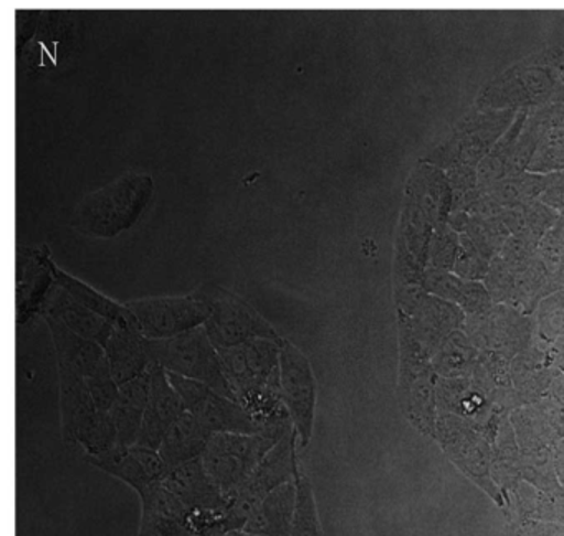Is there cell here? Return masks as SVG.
Returning <instances> with one entry per match:
<instances>
[{
    "label": "cell",
    "instance_id": "2e32d148",
    "mask_svg": "<svg viewBox=\"0 0 564 536\" xmlns=\"http://www.w3.org/2000/svg\"><path fill=\"white\" fill-rule=\"evenodd\" d=\"M44 314L61 321L78 336L94 341L104 347L107 346L108 340L117 328L111 321L105 320L100 314L94 313L84 304L78 303L64 288L58 287V283L45 304L42 317Z\"/></svg>",
    "mask_w": 564,
    "mask_h": 536
},
{
    "label": "cell",
    "instance_id": "6da1fadb",
    "mask_svg": "<svg viewBox=\"0 0 564 536\" xmlns=\"http://www.w3.org/2000/svg\"><path fill=\"white\" fill-rule=\"evenodd\" d=\"M154 194V181L144 172L127 171L105 187L85 195L70 215V227L78 234L111 238L130 231Z\"/></svg>",
    "mask_w": 564,
    "mask_h": 536
},
{
    "label": "cell",
    "instance_id": "30bf717a",
    "mask_svg": "<svg viewBox=\"0 0 564 536\" xmlns=\"http://www.w3.org/2000/svg\"><path fill=\"white\" fill-rule=\"evenodd\" d=\"M87 462L127 483L138 495L148 486L163 482L167 473L166 463L161 459L160 452L138 443L118 446L101 455L87 457Z\"/></svg>",
    "mask_w": 564,
    "mask_h": 536
},
{
    "label": "cell",
    "instance_id": "8fae6325",
    "mask_svg": "<svg viewBox=\"0 0 564 536\" xmlns=\"http://www.w3.org/2000/svg\"><path fill=\"white\" fill-rule=\"evenodd\" d=\"M55 261L45 245L32 248L19 265L18 275V323L24 324L44 313L52 291L57 287Z\"/></svg>",
    "mask_w": 564,
    "mask_h": 536
},
{
    "label": "cell",
    "instance_id": "9c48e42d",
    "mask_svg": "<svg viewBox=\"0 0 564 536\" xmlns=\"http://www.w3.org/2000/svg\"><path fill=\"white\" fill-rule=\"evenodd\" d=\"M184 406L213 433H257L256 420L237 400L217 393L213 387L167 373Z\"/></svg>",
    "mask_w": 564,
    "mask_h": 536
},
{
    "label": "cell",
    "instance_id": "44dd1931",
    "mask_svg": "<svg viewBox=\"0 0 564 536\" xmlns=\"http://www.w3.org/2000/svg\"><path fill=\"white\" fill-rule=\"evenodd\" d=\"M54 271L58 287L64 288L78 303L84 304V307H87L88 310L94 311V313L100 314L105 320L111 321L115 326H137L133 314L130 313L127 304L111 300L107 294L91 288L90 285L62 270L57 265H55Z\"/></svg>",
    "mask_w": 564,
    "mask_h": 536
},
{
    "label": "cell",
    "instance_id": "7a4b0ae2",
    "mask_svg": "<svg viewBox=\"0 0 564 536\" xmlns=\"http://www.w3.org/2000/svg\"><path fill=\"white\" fill-rule=\"evenodd\" d=\"M191 293L209 307V320L204 328L217 351L240 346L253 340L282 343V334L273 328V324L267 321L249 301L234 291L209 281Z\"/></svg>",
    "mask_w": 564,
    "mask_h": 536
},
{
    "label": "cell",
    "instance_id": "4fadbf2b",
    "mask_svg": "<svg viewBox=\"0 0 564 536\" xmlns=\"http://www.w3.org/2000/svg\"><path fill=\"white\" fill-rule=\"evenodd\" d=\"M138 496L141 499L138 536H184L189 533V510L163 482L148 486Z\"/></svg>",
    "mask_w": 564,
    "mask_h": 536
},
{
    "label": "cell",
    "instance_id": "7402d4cb",
    "mask_svg": "<svg viewBox=\"0 0 564 536\" xmlns=\"http://www.w3.org/2000/svg\"><path fill=\"white\" fill-rule=\"evenodd\" d=\"M296 512L290 536H323L312 480L300 467L296 475Z\"/></svg>",
    "mask_w": 564,
    "mask_h": 536
},
{
    "label": "cell",
    "instance_id": "7c38bea8",
    "mask_svg": "<svg viewBox=\"0 0 564 536\" xmlns=\"http://www.w3.org/2000/svg\"><path fill=\"white\" fill-rule=\"evenodd\" d=\"M184 412H186V406L176 387L171 384L166 371L153 363L150 399H148L138 446L160 450L167 430Z\"/></svg>",
    "mask_w": 564,
    "mask_h": 536
},
{
    "label": "cell",
    "instance_id": "3957f363",
    "mask_svg": "<svg viewBox=\"0 0 564 536\" xmlns=\"http://www.w3.org/2000/svg\"><path fill=\"white\" fill-rule=\"evenodd\" d=\"M150 351L153 363L166 373L206 384L236 400L224 374L219 351L210 341L206 328L199 326L170 340L150 341Z\"/></svg>",
    "mask_w": 564,
    "mask_h": 536
},
{
    "label": "cell",
    "instance_id": "5bb4252c",
    "mask_svg": "<svg viewBox=\"0 0 564 536\" xmlns=\"http://www.w3.org/2000/svg\"><path fill=\"white\" fill-rule=\"evenodd\" d=\"M164 485L186 505L189 512L226 510L227 496L220 492L204 467L203 457L167 470Z\"/></svg>",
    "mask_w": 564,
    "mask_h": 536
},
{
    "label": "cell",
    "instance_id": "ffe728a7",
    "mask_svg": "<svg viewBox=\"0 0 564 536\" xmlns=\"http://www.w3.org/2000/svg\"><path fill=\"white\" fill-rule=\"evenodd\" d=\"M153 366V364H151ZM151 390V367L147 373L138 376L120 387L117 403L111 407L118 430V443L120 446H134L140 439L143 427L144 412H147L148 399Z\"/></svg>",
    "mask_w": 564,
    "mask_h": 536
},
{
    "label": "cell",
    "instance_id": "e0dca14e",
    "mask_svg": "<svg viewBox=\"0 0 564 536\" xmlns=\"http://www.w3.org/2000/svg\"><path fill=\"white\" fill-rule=\"evenodd\" d=\"M296 512V482L285 483L270 492L250 513L243 533L260 536L292 535Z\"/></svg>",
    "mask_w": 564,
    "mask_h": 536
},
{
    "label": "cell",
    "instance_id": "9a60e30c",
    "mask_svg": "<svg viewBox=\"0 0 564 536\" xmlns=\"http://www.w3.org/2000/svg\"><path fill=\"white\" fill-rule=\"evenodd\" d=\"M118 386H124L147 373L153 364L150 340L137 326H117L104 347Z\"/></svg>",
    "mask_w": 564,
    "mask_h": 536
},
{
    "label": "cell",
    "instance_id": "603a6c76",
    "mask_svg": "<svg viewBox=\"0 0 564 536\" xmlns=\"http://www.w3.org/2000/svg\"><path fill=\"white\" fill-rule=\"evenodd\" d=\"M87 386L97 409L100 412H110L111 407L117 403L120 386L111 374L107 356L98 364L97 369L87 377Z\"/></svg>",
    "mask_w": 564,
    "mask_h": 536
},
{
    "label": "cell",
    "instance_id": "d6986e66",
    "mask_svg": "<svg viewBox=\"0 0 564 536\" xmlns=\"http://www.w3.org/2000/svg\"><path fill=\"white\" fill-rule=\"evenodd\" d=\"M213 436L214 433L206 426L186 410L167 430L158 452L166 463L167 470L176 469L184 463L200 459Z\"/></svg>",
    "mask_w": 564,
    "mask_h": 536
},
{
    "label": "cell",
    "instance_id": "ac0fdd59",
    "mask_svg": "<svg viewBox=\"0 0 564 536\" xmlns=\"http://www.w3.org/2000/svg\"><path fill=\"white\" fill-rule=\"evenodd\" d=\"M42 318L51 330L57 369H70L80 374V376H90L97 369L98 364L105 360L104 346L78 336L77 333L68 330L64 323L48 317V314H44Z\"/></svg>",
    "mask_w": 564,
    "mask_h": 536
},
{
    "label": "cell",
    "instance_id": "d4e9b609",
    "mask_svg": "<svg viewBox=\"0 0 564 536\" xmlns=\"http://www.w3.org/2000/svg\"><path fill=\"white\" fill-rule=\"evenodd\" d=\"M242 536H260V535H250V533H243L242 532Z\"/></svg>",
    "mask_w": 564,
    "mask_h": 536
},
{
    "label": "cell",
    "instance_id": "484cf974",
    "mask_svg": "<svg viewBox=\"0 0 564 536\" xmlns=\"http://www.w3.org/2000/svg\"><path fill=\"white\" fill-rule=\"evenodd\" d=\"M184 536H194V535H191V533H187V535H184Z\"/></svg>",
    "mask_w": 564,
    "mask_h": 536
},
{
    "label": "cell",
    "instance_id": "5b68a950",
    "mask_svg": "<svg viewBox=\"0 0 564 536\" xmlns=\"http://www.w3.org/2000/svg\"><path fill=\"white\" fill-rule=\"evenodd\" d=\"M280 346L282 343L276 341L253 340L219 351L224 374L232 387L234 396L249 414H252L267 387L280 374Z\"/></svg>",
    "mask_w": 564,
    "mask_h": 536
},
{
    "label": "cell",
    "instance_id": "8992f818",
    "mask_svg": "<svg viewBox=\"0 0 564 536\" xmlns=\"http://www.w3.org/2000/svg\"><path fill=\"white\" fill-rule=\"evenodd\" d=\"M276 443L275 439L262 432L214 433L203 455L204 467L220 492L229 499Z\"/></svg>",
    "mask_w": 564,
    "mask_h": 536
},
{
    "label": "cell",
    "instance_id": "277c9868",
    "mask_svg": "<svg viewBox=\"0 0 564 536\" xmlns=\"http://www.w3.org/2000/svg\"><path fill=\"white\" fill-rule=\"evenodd\" d=\"M299 433L292 430L285 439L280 440L259 463L247 482L227 499V532H243L252 510L273 490L285 483L295 482L299 475Z\"/></svg>",
    "mask_w": 564,
    "mask_h": 536
},
{
    "label": "cell",
    "instance_id": "52a82bcc",
    "mask_svg": "<svg viewBox=\"0 0 564 536\" xmlns=\"http://www.w3.org/2000/svg\"><path fill=\"white\" fill-rule=\"evenodd\" d=\"M134 323L147 340H170L204 326L209 307L193 293L184 297H148L127 301Z\"/></svg>",
    "mask_w": 564,
    "mask_h": 536
},
{
    "label": "cell",
    "instance_id": "ba28073f",
    "mask_svg": "<svg viewBox=\"0 0 564 536\" xmlns=\"http://www.w3.org/2000/svg\"><path fill=\"white\" fill-rule=\"evenodd\" d=\"M280 386L283 403L299 433V446L305 449L315 427L316 379L308 356L289 340H283L280 346Z\"/></svg>",
    "mask_w": 564,
    "mask_h": 536
},
{
    "label": "cell",
    "instance_id": "cb8c5ba5",
    "mask_svg": "<svg viewBox=\"0 0 564 536\" xmlns=\"http://www.w3.org/2000/svg\"><path fill=\"white\" fill-rule=\"evenodd\" d=\"M216 536H242V532H227V533H220V535Z\"/></svg>",
    "mask_w": 564,
    "mask_h": 536
}]
</instances>
